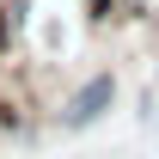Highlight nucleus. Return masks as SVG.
<instances>
[{
	"mask_svg": "<svg viewBox=\"0 0 159 159\" xmlns=\"http://www.w3.org/2000/svg\"><path fill=\"white\" fill-rule=\"evenodd\" d=\"M129 6H135V12H147V0H129Z\"/></svg>",
	"mask_w": 159,
	"mask_h": 159,
	"instance_id": "obj_2",
	"label": "nucleus"
},
{
	"mask_svg": "<svg viewBox=\"0 0 159 159\" xmlns=\"http://www.w3.org/2000/svg\"><path fill=\"white\" fill-rule=\"evenodd\" d=\"M110 104H116V74H110V67H98V74L67 98V116H61V122H67V129H92L98 116H110Z\"/></svg>",
	"mask_w": 159,
	"mask_h": 159,
	"instance_id": "obj_1",
	"label": "nucleus"
}]
</instances>
